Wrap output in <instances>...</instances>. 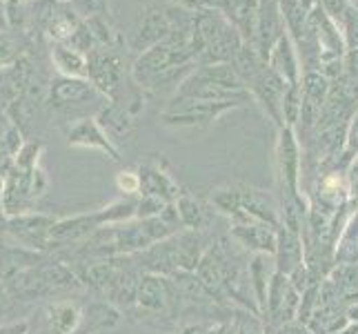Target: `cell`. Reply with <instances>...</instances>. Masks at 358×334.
<instances>
[{
    "mask_svg": "<svg viewBox=\"0 0 358 334\" xmlns=\"http://www.w3.org/2000/svg\"><path fill=\"white\" fill-rule=\"evenodd\" d=\"M194 69L196 56L192 45L167 39L143 49L131 67V78L141 88L160 90L167 85H180Z\"/></svg>",
    "mask_w": 358,
    "mask_h": 334,
    "instance_id": "1",
    "label": "cell"
},
{
    "mask_svg": "<svg viewBox=\"0 0 358 334\" xmlns=\"http://www.w3.org/2000/svg\"><path fill=\"white\" fill-rule=\"evenodd\" d=\"M189 43L196 56V65L231 63L245 45L238 32L218 9H196Z\"/></svg>",
    "mask_w": 358,
    "mask_h": 334,
    "instance_id": "2",
    "label": "cell"
},
{
    "mask_svg": "<svg viewBox=\"0 0 358 334\" xmlns=\"http://www.w3.org/2000/svg\"><path fill=\"white\" fill-rule=\"evenodd\" d=\"M276 160H278V179L280 188L287 196H299L301 192V145L292 127H280L278 143H276Z\"/></svg>",
    "mask_w": 358,
    "mask_h": 334,
    "instance_id": "3",
    "label": "cell"
},
{
    "mask_svg": "<svg viewBox=\"0 0 358 334\" xmlns=\"http://www.w3.org/2000/svg\"><path fill=\"white\" fill-rule=\"evenodd\" d=\"M236 107L234 103H205V101H192V98L176 96L174 103L163 114L165 125L187 127V125H205V123L216 120L227 109Z\"/></svg>",
    "mask_w": 358,
    "mask_h": 334,
    "instance_id": "4",
    "label": "cell"
},
{
    "mask_svg": "<svg viewBox=\"0 0 358 334\" xmlns=\"http://www.w3.org/2000/svg\"><path fill=\"white\" fill-rule=\"evenodd\" d=\"M105 94H101L90 78H67L58 76L52 88H49V101L54 107L60 109H80L87 105H101L105 103Z\"/></svg>",
    "mask_w": 358,
    "mask_h": 334,
    "instance_id": "5",
    "label": "cell"
},
{
    "mask_svg": "<svg viewBox=\"0 0 358 334\" xmlns=\"http://www.w3.org/2000/svg\"><path fill=\"white\" fill-rule=\"evenodd\" d=\"M87 78L94 83V88L105 94L114 96L122 81V60L118 54L112 52V47H96L87 54Z\"/></svg>",
    "mask_w": 358,
    "mask_h": 334,
    "instance_id": "6",
    "label": "cell"
},
{
    "mask_svg": "<svg viewBox=\"0 0 358 334\" xmlns=\"http://www.w3.org/2000/svg\"><path fill=\"white\" fill-rule=\"evenodd\" d=\"M176 96L180 98H192V101H205V103H234V105H243L250 101V92H234V90H225L220 85L207 81L205 76H201L199 71H192L187 78H185Z\"/></svg>",
    "mask_w": 358,
    "mask_h": 334,
    "instance_id": "7",
    "label": "cell"
},
{
    "mask_svg": "<svg viewBox=\"0 0 358 334\" xmlns=\"http://www.w3.org/2000/svg\"><path fill=\"white\" fill-rule=\"evenodd\" d=\"M299 305H301V292L292 286L289 277L276 272L267 290L265 312H269V316L276 323H289L296 316V312H299Z\"/></svg>",
    "mask_w": 358,
    "mask_h": 334,
    "instance_id": "8",
    "label": "cell"
},
{
    "mask_svg": "<svg viewBox=\"0 0 358 334\" xmlns=\"http://www.w3.org/2000/svg\"><path fill=\"white\" fill-rule=\"evenodd\" d=\"M285 34V22H282L278 3H258V20H256V36H254V52L261 56L265 63L269 58L271 47L278 43Z\"/></svg>",
    "mask_w": 358,
    "mask_h": 334,
    "instance_id": "9",
    "label": "cell"
},
{
    "mask_svg": "<svg viewBox=\"0 0 358 334\" xmlns=\"http://www.w3.org/2000/svg\"><path fill=\"white\" fill-rule=\"evenodd\" d=\"M223 14L234 29L238 32L243 43L252 45L256 36V20H258V0H223L216 7Z\"/></svg>",
    "mask_w": 358,
    "mask_h": 334,
    "instance_id": "10",
    "label": "cell"
},
{
    "mask_svg": "<svg viewBox=\"0 0 358 334\" xmlns=\"http://www.w3.org/2000/svg\"><path fill=\"white\" fill-rule=\"evenodd\" d=\"M303 256H305L303 232H294L285 225H278L276 228V252H274L276 272L289 277L296 267L303 265Z\"/></svg>",
    "mask_w": 358,
    "mask_h": 334,
    "instance_id": "11",
    "label": "cell"
},
{
    "mask_svg": "<svg viewBox=\"0 0 358 334\" xmlns=\"http://www.w3.org/2000/svg\"><path fill=\"white\" fill-rule=\"evenodd\" d=\"M267 65L285 81V85L301 83V60H299V54H296V47L287 36V32L280 36L274 47H271Z\"/></svg>",
    "mask_w": 358,
    "mask_h": 334,
    "instance_id": "12",
    "label": "cell"
},
{
    "mask_svg": "<svg viewBox=\"0 0 358 334\" xmlns=\"http://www.w3.org/2000/svg\"><path fill=\"white\" fill-rule=\"evenodd\" d=\"M69 145L76 147H92V150L105 152L112 160H118V150L112 143V139L103 132V127L98 125L96 118H80L76 125L69 130Z\"/></svg>",
    "mask_w": 358,
    "mask_h": 334,
    "instance_id": "13",
    "label": "cell"
},
{
    "mask_svg": "<svg viewBox=\"0 0 358 334\" xmlns=\"http://www.w3.org/2000/svg\"><path fill=\"white\" fill-rule=\"evenodd\" d=\"M231 234L241 245L256 250V254H274L276 252V228L267 225V223H261V221L234 223Z\"/></svg>",
    "mask_w": 358,
    "mask_h": 334,
    "instance_id": "14",
    "label": "cell"
},
{
    "mask_svg": "<svg viewBox=\"0 0 358 334\" xmlns=\"http://www.w3.org/2000/svg\"><path fill=\"white\" fill-rule=\"evenodd\" d=\"M169 18L167 14H163L160 9H152V11H147L145 18L141 20L138 25V29H136L134 34V47L136 49H147V47H152L156 43H163L169 39Z\"/></svg>",
    "mask_w": 358,
    "mask_h": 334,
    "instance_id": "15",
    "label": "cell"
},
{
    "mask_svg": "<svg viewBox=\"0 0 358 334\" xmlns=\"http://www.w3.org/2000/svg\"><path fill=\"white\" fill-rule=\"evenodd\" d=\"M250 286L254 292V299L258 303L261 310H265V303H267V290H269V283L276 274V261H274V254H256L250 263Z\"/></svg>",
    "mask_w": 358,
    "mask_h": 334,
    "instance_id": "16",
    "label": "cell"
},
{
    "mask_svg": "<svg viewBox=\"0 0 358 334\" xmlns=\"http://www.w3.org/2000/svg\"><path fill=\"white\" fill-rule=\"evenodd\" d=\"M54 228V221L47 216H16L9 221V230L31 247H43L49 241V232Z\"/></svg>",
    "mask_w": 358,
    "mask_h": 334,
    "instance_id": "17",
    "label": "cell"
},
{
    "mask_svg": "<svg viewBox=\"0 0 358 334\" xmlns=\"http://www.w3.org/2000/svg\"><path fill=\"white\" fill-rule=\"evenodd\" d=\"M52 60L60 76L87 78V56L67 43H56L52 49Z\"/></svg>",
    "mask_w": 358,
    "mask_h": 334,
    "instance_id": "18",
    "label": "cell"
},
{
    "mask_svg": "<svg viewBox=\"0 0 358 334\" xmlns=\"http://www.w3.org/2000/svg\"><path fill=\"white\" fill-rule=\"evenodd\" d=\"M101 223H98V214L94 216H76V218H67V221H60L54 223L52 232H49V241H56V243H69V241H76L87 237L90 232H94Z\"/></svg>",
    "mask_w": 358,
    "mask_h": 334,
    "instance_id": "19",
    "label": "cell"
},
{
    "mask_svg": "<svg viewBox=\"0 0 358 334\" xmlns=\"http://www.w3.org/2000/svg\"><path fill=\"white\" fill-rule=\"evenodd\" d=\"M334 261L336 265H358V212H354L345 223L336 243Z\"/></svg>",
    "mask_w": 358,
    "mask_h": 334,
    "instance_id": "20",
    "label": "cell"
},
{
    "mask_svg": "<svg viewBox=\"0 0 358 334\" xmlns=\"http://www.w3.org/2000/svg\"><path fill=\"white\" fill-rule=\"evenodd\" d=\"M167 283L165 279H158V277H145L143 283L138 286V294H136V299L138 303L145 307V310H152V312H158V310H165L167 307Z\"/></svg>",
    "mask_w": 358,
    "mask_h": 334,
    "instance_id": "21",
    "label": "cell"
},
{
    "mask_svg": "<svg viewBox=\"0 0 358 334\" xmlns=\"http://www.w3.org/2000/svg\"><path fill=\"white\" fill-rule=\"evenodd\" d=\"M96 123L103 127V132L109 136V139H112V143H114V139H118V136H125L129 132V125H131V120L125 114V109H120L118 105H109V103L101 109Z\"/></svg>",
    "mask_w": 358,
    "mask_h": 334,
    "instance_id": "22",
    "label": "cell"
},
{
    "mask_svg": "<svg viewBox=\"0 0 358 334\" xmlns=\"http://www.w3.org/2000/svg\"><path fill=\"white\" fill-rule=\"evenodd\" d=\"M141 188H145V194L147 196H156V199H167V196L174 194V183H171L163 172L158 169H143L141 172Z\"/></svg>",
    "mask_w": 358,
    "mask_h": 334,
    "instance_id": "23",
    "label": "cell"
},
{
    "mask_svg": "<svg viewBox=\"0 0 358 334\" xmlns=\"http://www.w3.org/2000/svg\"><path fill=\"white\" fill-rule=\"evenodd\" d=\"M0 147H3V150L11 156H16L18 150L22 147L20 130L16 127V123L11 120V116L3 109H0Z\"/></svg>",
    "mask_w": 358,
    "mask_h": 334,
    "instance_id": "24",
    "label": "cell"
},
{
    "mask_svg": "<svg viewBox=\"0 0 358 334\" xmlns=\"http://www.w3.org/2000/svg\"><path fill=\"white\" fill-rule=\"evenodd\" d=\"M22 56V43L11 32H0V69L18 63Z\"/></svg>",
    "mask_w": 358,
    "mask_h": 334,
    "instance_id": "25",
    "label": "cell"
},
{
    "mask_svg": "<svg viewBox=\"0 0 358 334\" xmlns=\"http://www.w3.org/2000/svg\"><path fill=\"white\" fill-rule=\"evenodd\" d=\"M176 212H178V216H180L185 228H192V230L203 228L205 212H203V207L199 203H196L194 199H189V196H182Z\"/></svg>",
    "mask_w": 358,
    "mask_h": 334,
    "instance_id": "26",
    "label": "cell"
},
{
    "mask_svg": "<svg viewBox=\"0 0 358 334\" xmlns=\"http://www.w3.org/2000/svg\"><path fill=\"white\" fill-rule=\"evenodd\" d=\"M76 310L71 305H56L52 310V332L56 334H69L76 326Z\"/></svg>",
    "mask_w": 358,
    "mask_h": 334,
    "instance_id": "27",
    "label": "cell"
},
{
    "mask_svg": "<svg viewBox=\"0 0 358 334\" xmlns=\"http://www.w3.org/2000/svg\"><path fill=\"white\" fill-rule=\"evenodd\" d=\"M343 41H345V49H358V7L350 5L348 14H345L343 20Z\"/></svg>",
    "mask_w": 358,
    "mask_h": 334,
    "instance_id": "28",
    "label": "cell"
},
{
    "mask_svg": "<svg viewBox=\"0 0 358 334\" xmlns=\"http://www.w3.org/2000/svg\"><path fill=\"white\" fill-rule=\"evenodd\" d=\"M318 7L323 9V14L341 29L345 14H348V9H350V0H318Z\"/></svg>",
    "mask_w": 358,
    "mask_h": 334,
    "instance_id": "29",
    "label": "cell"
},
{
    "mask_svg": "<svg viewBox=\"0 0 358 334\" xmlns=\"http://www.w3.org/2000/svg\"><path fill=\"white\" fill-rule=\"evenodd\" d=\"M234 334H265L263 332V323L256 319V314H243L241 321H238V326L234 328Z\"/></svg>",
    "mask_w": 358,
    "mask_h": 334,
    "instance_id": "30",
    "label": "cell"
},
{
    "mask_svg": "<svg viewBox=\"0 0 358 334\" xmlns=\"http://www.w3.org/2000/svg\"><path fill=\"white\" fill-rule=\"evenodd\" d=\"M116 183H118V188H120V190H125V192H129V194H134V192H138V190H141V176H138V174H134V172H120L118 179H116Z\"/></svg>",
    "mask_w": 358,
    "mask_h": 334,
    "instance_id": "31",
    "label": "cell"
},
{
    "mask_svg": "<svg viewBox=\"0 0 358 334\" xmlns=\"http://www.w3.org/2000/svg\"><path fill=\"white\" fill-rule=\"evenodd\" d=\"M350 199L358 201V156L350 167Z\"/></svg>",
    "mask_w": 358,
    "mask_h": 334,
    "instance_id": "32",
    "label": "cell"
},
{
    "mask_svg": "<svg viewBox=\"0 0 358 334\" xmlns=\"http://www.w3.org/2000/svg\"><path fill=\"white\" fill-rule=\"evenodd\" d=\"M11 154H7L3 147H0V174H7V172L11 169Z\"/></svg>",
    "mask_w": 358,
    "mask_h": 334,
    "instance_id": "33",
    "label": "cell"
},
{
    "mask_svg": "<svg viewBox=\"0 0 358 334\" xmlns=\"http://www.w3.org/2000/svg\"><path fill=\"white\" fill-rule=\"evenodd\" d=\"M0 32H9V18H7V3L0 0Z\"/></svg>",
    "mask_w": 358,
    "mask_h": 334,
    "instance_id": "34",
    "label": "cell"
},
{
    "mask_svg": "<svg viewBox=\"0 0 358 334\" xmlns=\"http://www.w3.org/2000/svg\"><path fill=\"white\" fill-rule=\"evenodd\" d=\"M24 332H27V323H18V326L0 328V334H24Z\"/></svg>",
    "mask_w": 358,
    "mask_h": 334,
    "instance_id": "35",
    "label": "cell"
},
{
    "mask_svg": "<svg viewBox=\"0 0 358 334\" xmlns=\"http://www.w3.org/2000/svg\"><path fill=\"white\" fill-rule=\"evenodd\" d=\"M299 3H301V5H303V7H305L307 11H312V9H314V7L318 5V0H299Z\"/></svg>",
    "mask_w": 358,
    "mask_h": 334,
    "instance_id": "36",
    "label": "cell"
},
{
    "mask_svg": "<svg viewBox=\"0 0 358 334\" xmlns=\"http://www.w3.org/2000/svg\"><path fill=\"white\" fill-rule=\"evenodd\" d=\"M5 301V288H3V283H0V303Z\"/></svg>",
    "mask_w": 358,
    "mask_h": 334,
    "instance_id": "37",
    "label": "cell"
},
{
    "mask_svg": "<svg viewBox=\"0 0 358 334\" xmlns=\"http://www.w3.org/2000/svg\"><path fill=\"white\" fill-rule=\"evenodd\" d=\"M5 3H7V0H5Z\"/></svg>",
    "mask_w": 358,
    "mask_h": 334,
    "instance_id": "38",
    "label": "cell"
}]
</instances>
